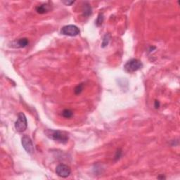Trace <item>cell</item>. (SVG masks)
I'll list each match as a JSON object with an SVG mask.
<instances>
[{
	"instance_id": "cell-5",
	"label": "cell",
	"mask_w": 180,
	"mask_h": 180,
	"mask_svg": "<svg viewBox=\"0 0 180 180\" xmlns=\"http://www.w3.org/2000/svg\"><path fill=\"white\" fill-rule=\"evenodd\" d=\"M56 173L62 178L68 177L71 173V170L69 166L64 164L58 165L56 168Z\"/></svg>"
},
{
	"instance_id": "cell-11",
	"label": "cell",
	"mask_w": 180,
	"mask_h": 180,
	"mask_svg": "<svg viewBox=\"0 0 180 180\" xmlns=\"http://www.w3.org/2000/svg\"><path fill=\"white\" fill-rule=\"evenodd\" d=\"M110 40H111V35H110L109 34H106V35L104 36V39H103V42H102V47H103V48L106 47V46L108 45Z\"/></svg>"
},
{
	"instance_id": "cell-9",
	"label": "cell",
	"mask_w": 180,
	"mask_h": 180,
	"mask_svg": "<svg viewBox=\"0 0 180 180\" xmlns=\"http://www.w3.org/2000/svg\"><path fill=\"white\" fill-rule=\"evenodd\" d=\"M91 7L88 3H84V5L83 6V14L85 16H89L91 14Z\"/></svg>"
},
{
	"instance_id": "cell-8",
	"label": "cell",
	"mask_w": 180,
	"mask_h": 180,
	"mask_svg": "<svg viewBox=\"0 0 180 180\" xmlns=\"http://www.w3.org/2000/svg\"><path fill=\"white\" fill-rule=\"evenodd\" d=\"M51 9V5L49 3L42 4L41 5H39L36 7V11L38 14H44L45 13L49 12Z\"/></svg>"
},
{
	"instance_id": "cell-10",
	"label": "cell",
	"mask_w": 180,
	"mask_h": 180,
	"mask_svg": "<svg viewBox=\"0 0 180 180\" xmlns=\"http://www.w3.org/2000/svg\"><path fill=\"white\" fill-rule=\"evenodd\" d=\"M61 115L62 116L65 117V118H71V117H72V116L73 115V113L71 110L65 109L63 110V112H62Z\"/></svg>"
},
{
	"instance_id": "cell-2",
	"label": "cell",
	"mask_w": 180,
	"mask_h": 180,
	"mask_svg": "<svg viewBox=\"0 0 180 180\" xmlns=\"http://www.w3.org/2000/svg\"><path fill=\"white\" fill-rule=\"evenodd\" d=\"M142 63L138 59L132 58V59L128 60L124 66L125 71L127 73H132L137 71L138 70L142 68Z\"/></svg>"
},
{
	"instance_id": "cell-6",
	"label": "cell",
	"mask_w": 180,
	"mask_h": 180,
	"mask_svg": "<svg viewBox=\"0 0 180 180\" xmlns=\"http://www.w3.org/2000/svg\"><path fill=\"white\" fill-rule=\"evenodd\" d=\"M21 143L24 149L26 150L27 153L30 154H32L34 153V146H33L32 140H31V139L28 136H23V138L21 139Z\"/></svg>"
},
{
	"instance_id": "cell-14",
	"label": "cell",
	"mask_w": 180,
	"mask_h": 180,
	"mask_svg": "<svg viewBox=\"0 0 180 180\" xmlns=\"http://www.w3.org/2000/svg\"><path fill=\"white\" fill-rule=\"evenodd\" d=\"M75 1H63V4H65L66 5H68V6H71V4H73Z\"/></svg>"
},
{
	"instance_id": "cell-15",
	"label": "cell",
	"mask_w": 180,
	"mask_h": 180,
	"mask_svg": "<svg viewBox=\"0 0 180 180\" xmlns=\"http://www.w3.org/2000/svg\"><path fill=\"white\" fill-rule=\"evenodd\" d=\"M121 156V151H120V150H117V153H116V156H115V158L116 159H119V158Z\"/></svg>"
},
{
	"instance_id": "cell-13",
	"label": "cell",
	"mask_w": 180,
	"mask_h": 180,
	"mask_svg": "<svg viewBox=\"0 0 180 180\" xmlns=\"http://www.w3.org/2000/svg\"><path fill=\"white\" fill-rule=\"evenodd\" d=\"M103 21H104V16H103V14H100L98 16V18H97L96 21V24L97 26H100V25H102V24L103 23Z\"/></svg>"
},
{
	"instance_id": "cell-1",
	"label": "cell",
	"mask_w": 180,
	"mask_h": 180,
	"mask_svg": "<svg viewBox=\"0 0 180 180\" xmlns=\"http://www.w3.org/2000/svg\"><path fill=\"white\" fill-rule=\"evenodd\" d=\"M45 134L47 137L60 144H66L68 141V135L64 132L54 130H46Z\"/></svg>"
},
{
	"instance_id": "cell-7",
	"label": "cell",
	"mask_w": 180,
	"mask_h": 180,
	"mask_svg": "<svg viewBox=\"0 0 180 180\" xmlns=\"http://www.w3.org/2000/svg\"><path fill=\"white\" fill-rule=\"evenodd\" d=\"M29 44V41L27 38H21L16 40L13 43V47L15 48H24V47H27Z\"/></svg>"
},
{
	"instance_id": "cell-16",
	"label": "cell",
	"mask_w": 180,
	"mask_h": 180,
	"mask_svg": "<svg viewBox=\"0 0 180 180\" xmlns=\"http://www.w3.org/2000/svg\"><path fill=\"white\" fill-rule=\"evenodd\" d=\"M156 108H158L160 107V103L158 101H155V104H154Z\"/></svg>"
},
{
	"instance_id": "cell-12",
	"label": "cell",
	"mask_w": 180,
	"mask_h": 180,
	"mask_svg": "<svg viewBox=\"0 0 180 180\" xmlns=\"http://www.w3.org/2000/svg\"><path fill=\"white\" fill-rule=\"evenodd\" d=\"M82 90H83V84H78V85L77 86V87H75V89H74L75 94L77 95L80 94L82 91Z\"/></svg>"
},
{
	"instance_id": "cell-3",
	"label": "cell",
	"mask_w": 180,
	"mask_h": 180,
	"mask_svg": "<svg viewBox=\"0 0 180 180\" xmlns=\"http://www.w3.org/2000/svg\"><path fill=\"white\" fill-rule=\"evenodd\" d=\"M27 127V118L23 113H19L18 115L17 120L15 122V128L18 132L25 131Z\"/></svg>"
},
{
	"instance_id": "cell-4",
	"label": "cell",
	"mask_w": 180,
	"mask_h": 180,
	"mask_svg": "<svg viewBox=\"0 0 180 180\" xmlns=\"http://www.w3.org/2000/svg\"><path fill=\"white\" fill-rule=\"evenodd\" d=\"M60 32H61V34L64 35L75 37L80 34V29L78 28V27H77L76 25H68L62 27Z\"/></svg>"
}]
</instances>
